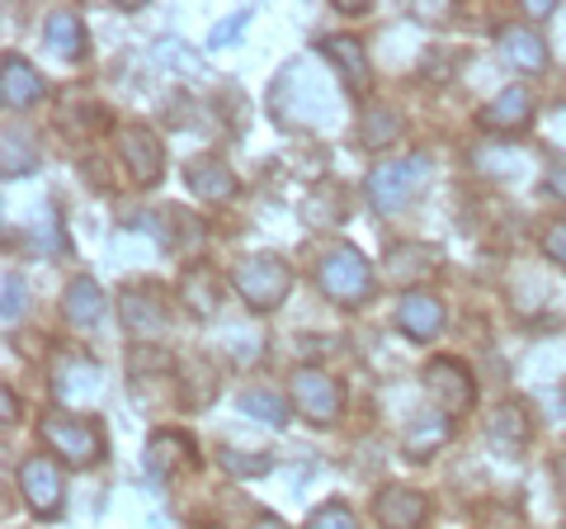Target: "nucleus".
<instances>
[{
	"instance_id": "obj_1",
	"label": "nucleus",
	"mask_w": 566,
	"mask_h": 529,
	"mask_svg": "<svg viewBox=\"0 0 566 529\" xmlns=\"http://www.w3.org/2000/svg\"><path fill=\"white\" fill-rule=\"evenodd\" d=\"M274 118L279 128H331L345 114V95L335 76H322L312 58H293L274 81Z\"/></svg>"
},
{
	"instance_id": "obj_2",
	"label": "nucleus",
	"mask_w": 566,
	"mask_h": 529,
	"mask_svg": "<svg viewBox=\"0 0 566 529\" xmlns=\"http://www.w3.org/2000/svg\"><path fill=\"white\" fill-rule=\"evenodd\" d=\"M434 175V156L430 152H416V156H397V162H378L374 170H368L364 180V194L368 204L378 208L382 218H397L406 214V208L416 204L420 185Z\"/></svg>"
},
{
	"instance_id": "obj_3",
	"label": "nucleus",
	"mask_w": 566,
	"mask_h": 529,
	"mask_svg": "<svg viewBox=\"0 0 566 529\" xmlns=\"http://www.w3.org/2000/svg\"><path fill=\"white\" fill-rule=\"evenodd\" d=\"M316 289H322L331 303H364L374 293V264L364 260L359 246L349 241H331L322 256H316Z\"/></svg>"
},
{
	"instance_id": "obj_4",
	"label": "nucleus",
	"mask_w": 566,
	"mask_h": 529,
	"mask_svg": "<svg viewBox=\"0 0 566 529\" xmlns=\"http://www.w3.org/2000/svg\"><path fill=\"white\" fill-rule=\"evenodd\" d=\"M232 284H237V293L245 298V308L274 312L283 298H289V289H293V270H289V260H283V256H274V251H255V256L237 260Z\"/></svg>"
},
{
	"instance_id": "obj_5",
	"label": "nucleus",
	"mask_w": 566,
	"mask_h": 529,
	"mask_svg": "<svg viewBox=\"0 0 566 529\" xmlns=\"http://www.w3.org/2000/svg\"><path fill=\"white\" fill-rule=\"evenodd\" d=\"M39 435H43V445L48 449H57V458H66V464H99V454H104V435L91 426V421H81V416H62V412H48L39 421Z\"/></svg>"
},
{
	"instance_id": "obj_6",
	"label": "nucleus",
	"mask_w": 566,
	"mask_h": 529,
	"mask_svg": "<svg viewBox=\"0 0 566 529\" xmlns=\"http://www.w3.org/2000/svg\"><path fill=\"white\" fill-rule=\"evenodd\" d=\"M289 393H293V407L303 412L312 426H335L345 412V387L335 383L326 369H297L289 378Z\"/></svg>"
},
{
	"instance_id": "obj_7",
	"label": "nucleus",
	"mask_w": 566,
	"mask_h": 529,
	"mask_svg": "<svg viewBox=\"0 0 566 529\" xmlns=\"http://www.w3.org/2000/svg\"><path fill=\"white\" fill-rule=\"evenodd\" d=\"M20 491H24V506H29L39 520L62 516V501H66V478H62L57 458H48V454H33V458H24V468H20Z\"/></svg>"
},
{
	"instance_id": "obj_8",
	"label": "nucleus",
	"mask_w": 566,
	"mask_h": 529,
	"mask_svg": "<svg viewBox=\"0 0 566 529\" xmlns=\"http://www.w3.org/2000/svg\"><path fill=\"white\" fill-rule=\"evenodd\" d=\"M118 152H123V166H128L133 185L147 189V185L161 180L166 147H161V137H156L147 123H123V128H118Z\"/></svg>"
},
{
	"instance_id": "obj_9",
	"label": "nucleus",
	"mask_w": 566,
	"mask_h": 529,
	"mask_svg": "<svg viewBox=\"0 0 566 529\" xmlns=\"http://www.w3.org/2000/svg\"><path fill=\"white\" fill-rule=\"evenodd\" d=\"M118 308H123V326H128L137 341H151V336H161V331L170 326V298H166V289H156V284L123 289Z\"/></svg>"
},
{
	"instance_id": "obj_10",
	"label": "nucleus",
	"mask_w": 566,
	"mask_h": 529,
	"mask_svg": "<svg viewBox=\"0 0 566 529\" xmlns=\"http://www.w3.org/2000/svg\"><path fill=\"white\" fill-rule=\"evenodd\" d=\"M424 387H430V397H434L449 416L468 412L472 402H476V387H472L468 364H463V360H449V355H439V360L424 364Z\"/></svg>"
},
{
	"instance_id": "obj_11",
	"label": "nucleus",
	"mask_w": 566,
	"mask_h": 529,
	"mask_svg": "<svg viewBox=\"0 0 566 529\" xmlns=\"http://www.w3.org/2000/svg\"><path fill=\"white\" fill-rule=\"evenodd\" d=\"M476 123L491 128V133H524L528 123H534V95H528L524 85H505L491 104H482Z\"/></svg>"
},
{
	"instance_id": "obj_12",
	"label": "nucleus",
	"mask_w": 566,
	"mask_h": 529,
	"mask_svg": "<svg viewBox=\"0 0 566 529\" xmlns=\"http://www.w3.org/2000/svg\"><path fill=\"white\" fill-rule=\"evenodd\" d=\"M374 516L382 529H420L430 516V497H420L416 487H382L374 497Z\"/></svg>"
},
{
	"instance_id": "obj_13",
	"label": "nucleus",
	"mask_w": 566,
	"mask_h": 529,
	"mask_svg": "<svg viewBox=\"0 0 566 529\" xmlns=\"http://www.w3.org/2000/svg\"><path fill=\"white\" fill-rule=\"evenodd\" d=\"M397 326H401L411 341H434L439 331H444V303H439L434 293H424V289L401 293V303H397Z\"/></svg>"
},
{
	"instance_id": "obj_14",
	"label": "nucleus",
	"mask_w": 566,
	"mask_h": 529,
	"mask_svg": "<svg viewBox=\"0 0 566 529\" xmlns=\"http://www.w3.org/2000/svg\"><path fill=\"white\" fill-rule=\"evenodd\" d=\"M52 393H57L62 407H81V402H91L99 393V369H95V360H81V355L62 360L57 369H52Z\"/></svg>"
},
{
	"instance_id": "obj_15",
	"label": "nucleus",
	"mask_w": 566,
	"mask_h": 529,
	"mask_svg": "<svg viewBox=\"0 0 566 529\" xmlns=\"http://www.w3.org/2000/svg\"><path fill=\"white\" fill-rule=\"evenodd\" d=\"M185 185H189V194L212 199V204L237 199V175H232V166H227L222 156H199V162H189Z\"/></svg>"
},
{
	"instance_id": "obj_16",
	"label": "nucleus",
	"mask_w": 566,
	"mask_h": 529,
	"mask_svg": "<svg viewBox=\"0 0 566 529\" xmlns=\"http://www.w3.org/2000/svg\"><path fill=\"white\" fill-rule=\"evenodd\" d=\"M43 76L33 72V66L24 58H10L0 62V100H6V110H29V104H39L43 100Z\"/></svg>"
},
{
	"instance_id": "obj_17",
	"label": "nucleus",
	"mask_w": 566,
	"mask_h": 529,
	"mask_svg": "<svg viewBox=\"0 0 566 529\" xmlns=\"http://www.w3.org/2000/svg\"><path fill=\"white\" fill-rule=\"evenodd\" d=\"M501 52H505L510 66H520V72H543V66H547L543 33L528 29V24H505L501 29Z\"/></svg>"
},
{
	"instance_id": "obj_18",
	"label": "nucleus",
	"mask_w": 566,
	"mask_h": 529,
	"mask_svg": "<svg viewBox=\"0 0 566 529\" xmlns=\"http://www.w3.org/2000/svg\"><path fill=\"white\" fill-rule=\"evenodd\" d=\"M62 317L71 326H81V331H91L99 326V317H104V293L91 274H81V279H71L66 293H62Z\"/></svg>"
},
{
	"instance_id": "obj_19",
	"label": "nucleus",
	"mask_w": 566,
	"mask_h": 529,
	"mask_svg": "<svg viewBox=\"0 0 566 529\" xmlns=\"http://www.w3.org/2000/svg\"><path fill=\"white\" fill-rule=\"evenodd\" d=\"M486 439L501 454H520L528 445V412L520 407V402H501L486 421Z\"/></svg>"
},
{
	"instance_id": "obj_20",
	"label": "nucleus",
	"mask_w": 566,
	"mask_h": 529,
	"mask_svg": "<svg viewBox=\"0 0 566 529\" xmlns=\"http://www.w3.org/2000/svg\"><path fill=\"white\" fill-rule=\"evenodd\" d=\"M85 20L76 10H52L48 14V48L57 52L62 62H81L85 58Z\"/></svg>"
},
{
	"instance_id": "obj_21",
	"label": "nucleus",
	"mask_w": 566,
	"mask_h": 529,
	"mask_svg": "<svg viewBox=\"0 0 566 529\" xmlns=\"http://www.w3.org/2000/svg\"><path fill=\"white\" fill-rule=\"evenodd\" d=\"M453 439V421L449 416H416V426L406 431V439H401V449H406V458H430L434 449H444Z\"/></svg>"
},
{
	"instance_id": "obj_22",
	"label": "nucleus",
	"mask_w": 566,
	"mask_h": 529,
	"mask_svg": "<svg viewBox=\"0 0 566 529\" xmlns=\"http://www.w3.org/2000/svg\"><path fill=\"white\" fill-rule=\"evenodd\" d=\"M322 58H331L335 66H340L345 85H364L368 81V58H364L359 39H349V33H326V39H322Z\"/></svg>"
},
{
	"instance_id": "obj_23",
	"label": "nucleus",
	"mask_w": 566,
	"mask_h": 529,
	"mask_svg": "<svg viewBox=\"0 0 566 529\" xmlns=\"http://www.w3.org/2000/svg\"><path fill=\"white\" fill-rule=\"evenodd\" d=\"M401 137V114L387 110V104H374V110L359 114V147L368 152H382L387 143H397Z\"/></svg>"
},
{
	"instance_id": "obj_24",
	"label": "nucleus",
	"mask_w": 566,
	"mask_h": 529,
	"mask_svg": "<svg viewBox=\"0 0 566 529\" xmlns=\"http://www.w3.org/2000/svg\"><path fill=\"white\" fill-rule=\"evenodd\" d=\"M185 458H193L189 435H180V431H156L151 435V445H147V468L151 473H175Z\"/></svg>"
},
{
	"instance_id": "obj_25",
	"label": "nucleus",
	"mask_w": 566,
	"mask_h": 529,
	"mask_svg": "<svg viewBox=\"0 0 566 529\" xmlns=\"http://www.w3.org/2000/svg\"><path fill=\"white\" fill-rule=\"evenodd\" d=\"M387 264H392L397 279H420V274H430L439 264V251L434 246H424V241H397L392 251H387Z\"/></svg>"
},
{
	"instance_id": "obj_26",
	"label": "nucleus",
	"mask_w": 566,
	"mask_h": 529,
	"mask_svg": "<svg viewBox=\"0 0 566 529\" xmlns=\"http://www.w3.org/2000/svg\"><path fill=\"white\" fill-rule=\"evenodd\" d=\"M241 412L264 421V426H289L293 402H283V393H270V387H245V393H241Z\"/></svg>"
},
{
	"instance_id": "obj_27",
	"label": "nucleus",
	"mask_w": 566,
	"mask_h": 529,
	"mask_svg": "<svg viewBox=\"0 0 566 529\" xmlns=\"http://www.w3.org/2000/svg\"><path fill=\"white\" fill-rule=\"evenodd\" d=\"M180 303L189 312H199V317H212L218 312V279H212L208 270H189L180 279Z\"/></svg>"
},
{
	"instance_id": "obj_28",
	"label": "nucleus",
	"mask_w": 566,
	"mask_h": 529,
	"mask_svg": "<svg viewBox=\"0 0 566 529\" xmlns=\"http://www.w3.org/2000/svg\"><path fill=\"white\" fill-rule=\"evenodd\" d=\"M218 464L232 473V478H264L274 464H270V454H241V449H222L218 454Z\"/></svg>"
},
{
	"instance_id": "obj_29",
	"label": "nucleus",
	"mask_w": 566,
	"mask_h": 529,
	"mask_svg": "<svg viewBox=\"0 0 566 529\" xmlns=\"http://www.w3.org/2000/svg\"><path fill=\"white\" fill-rule=\"evenodd\" d=\"M33 166V147L29 137H14V128H6V180H14V175H29Z\"/></svg>"
},
{
	"instance_id": "obj_30",
	"label": "nucleus",
	"mask_w": 566,
	"mask_h": 529,
	"mask_svg": "<svg viewBox=\"0 0 566 529\" xmlns=\"http://www.w3.org/2000/svg\"><path fill=\"white\" fill-rule=\"evenodd\" d=\"M307 529H359V520H354V510L345 501H326L322 510H312Z\"/></svg>"
},
{
	"instance_id": "obj_31",
	"label": "nucleus",
	"mask_w": 566,
	"mask_h": 529,
	"mask_svg": "<svg viewBox=\"0 0 566 529\" xmlns=\"http://www.w3.org/2000/svg\"><path fill=\"white\" fill-rule=\"evenodd\" d=\"M0 289H6V308H0V317H6V326H14L24 317V284H20V274L6 270V284H0Z\"/></svg>"
},
{
	"instance_id": "obj_32",
	"label": "nucleus",
	"mask_w": 566,
	"mask_h": 529,
	"mask_svg": "<svg viewBox=\"0 0 566 529\" xmlns=\"http://www.w3.org/2000/svg\"><path fill=\"white\" fill-rule=\"evenodd\" d=\"M245 24H251V10H237V14H227V20H222L218 29L208 33V48H227V43H232V39H237V33H241Z\"/></svg>"
},
{
	"instance_id": "obj_33",
	"label": "nucleus",
	"mask_w": 566,
	"mask_h": 529,
	"mask_svg": "<svg viewBox=\"0 0 566 529\" xmlns=\"http://www.w3.org/2000/svg\"><path fill=\"white\" fill-rule=\"evenodd\" d=\"M543 251H547V260H557L562 270H566V222H553L543 232Z\"/></svg>"
},
{
	"instance_id": "obj_34",
	"label": "nucleus",
	"mask_w": 566,
	"mask_h": 529,
	"mask_svg": "<svg viewBox=\"0 0 566 529\" xmlns=\"http://www.w3.org/2000/svg\"><path fill=\"white\" fill-rule=\"evenodd\" d=\"M543 189L553 194V199H562V204H566V162H553V166H547Z\"/></svg>"
},
{
	"instance_id": "obj_35",
	"label": "nucleus",
	"mask_w": 566,
	"mask_h": 529,
	"mask_svg": "<svg viewBox=\"0 0 566 529\" xmlns=\"http://www.w3.org/2000/svg\"><path fill=\"white\" fill-rule=\"evenodd\" d=\"M524 14L528 20H543V14H553V0H524Z\"/></svg>"
},
{
	"instance_id": "obj_36",
	"label": "nucleus",
	"mask_w": 566,
	"mask_h": 529,
	"mask_svg": "<svg viewBox=\"0 0 566 529\" xmlns=\"http://www.w3.org/2000/svg\"><path fill=\"white\" fill-rule=\"evenodd\" d=\"M335 10H340V14H364L368 0H335Z\"/></svg>"
},
{
	"instance_id": "obj_37",
	"label": "nucleus",
	"mask_w": 566,
	"mask_h": 529,
	"mask_svg": "<svg viewBox=\"0 0 566 529\" xmlns=\"http://www.w3.org/2000/svg\"><path fill=\"white\" fill-rule=\"evenodd\" d=\"M0 407H6V426H14V393H10V387L0 393Z\"/></svg>"
},
{
	"instance_id": "obj_38",
	"label": "nucleus",
	"mask_w": 566,
	"mask_h": 529,
	"mask_svg": "<svg viewBox=\"0 0 566 529\" xmlns=\"http://www.w3.org/2000/svg\"><path fill=\"white\" fill-rule=\"evenodd\" d=\"M251 529H283V520H274V516H260Z\"/></svg>"
},
{
	"instance_id": "obj_39",
	"label": "nucleus",
	"mask_w": 566,
	"mask_h": 529,
	"mask_svg": "<svg viewBox=\"0 0 566 529\" xmlns=\"http://www.w3.org/2000/svg\"><path fill=\"white\" fill-rule=\"evenodd\" d=\"M557 487H562V497H566V454L557 458Z\"/></svg>"
}]
</instances>
